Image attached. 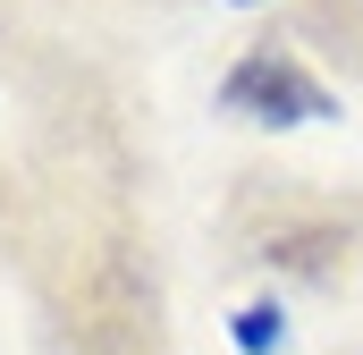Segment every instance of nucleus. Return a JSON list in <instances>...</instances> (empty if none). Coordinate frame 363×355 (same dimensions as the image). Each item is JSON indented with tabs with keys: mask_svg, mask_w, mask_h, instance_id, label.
<instances>
[{
	"mask_svg": "<svg viewBox=\"0 0 363 355\" xmlns=\"http://www.w3.org/2000/svg\"><path fill=\"white\" fill-rule=\"evenodd\" d=\"M347 254H355V220L330 212V203H287L271 229L254 237V263H271V271H313V279H330Z\"/></svg>",
	"mask_w": 363,
	"mask_h": 355,
	"instance_id": "2",
	"label": "nucleus"
},
{
	"mask_svg": "<svg viewBox=\"0 0 363 355\" xmlns=\"http://www.w3.org/2000/svg\"><path fill=\"white\" fill-rule=\"evenodd\" d=\"M220 102H228L237 119H262V127H304V119H330V85H313V77H304L279 43L245 51V60L228 68Z\"/></svg>",
	"mask_w": 363,
	"mask_h": 355,
	"instance_id": "1",
	"label": "nucleus"
},
{
	"mask_svg": "<svg viewBox=\"0 0 363 355\" xmlns=\"http://www.w3.org/2000/svg\"><path fill=\"white\" fill-rule=\"evenodd\" d=\"M313 26H330V34L363 60V0H321V9H313Z\"/></svg>",
	"mask_w": 363,
	"mask_h": 355,
	"instance_id": "4",
	"label": "nucleus"
},
{
	"mask_svg": "<svg viewBox=\"0 0 363 355\" xmlns=\"http://www.w3.org/2000/svg\"><path fill=\"white\" fill-rule=\"evenodd\" d=\"M279 339H287V313L279 305H245L237 313V347L245 355H279Z\"/></svg>",
	"mask_w": 363,
	"mask_h": 355,
	"instance_id": "3",
	"label": "nucleus"
}]
</instances>
